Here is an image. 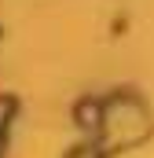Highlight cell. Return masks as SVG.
<instances>
[{
  "label": "cell",
  "instance_id": "7a4b0ae2",
  "mask_svg": "<svg viewBox=\"0 0 154 158\" xmlns=\"http://www.w3.org/2000/svg\"><path fill=\"white\" fill-rule=\"evenodd\" d=\"M11 110H15V99H0V125L11 118Z\"/></svg>",
  "mask_w": 154,
  "mask_h": 158
},
{
  "label": "cell",
  "instance_id": "3957f363",
  "mask_svg": "<svg viewBox=\"0 0 154 158\" xmlns=\"http://www.w3.org/2000/svg\"><path fill=\"white\" fill-rule=\"evenodd\" d=\"M70 158H99V151H92V147H77Z\"/></svg>",
  "mask_w": 154,
  "mask_h": 158
},
{
  "label": "cell",
  "instance_id": "6da1fadb",
  "mask_svg": "<svg viewBox=\"0 0 154 158\" xmlns=\"http://www.w3.org/2000/svg\"><path fill=\"white\" fill-rule=\"evenodd\" d=\"M99 114H103V110H99V103H92V99H84V103L77 107V118H81L84 129H99Z\"/></svg>",
  "mask_w": 154,
  "mask_h": 158
}]
</instances>
